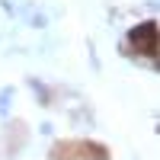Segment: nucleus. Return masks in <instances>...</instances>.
<instances>
[{
	"label": "nucleus",
	"instance_id": "obj_1",
	"mask_svg": "<svg viewBox=\"0 0 160 160\" xmlns=\"http://www.w3.org/2000/svg\"><path fill=\"white\" fill-rule=\"evenodd\" d=\"M128 42L135 45V51L154 58V55H157V22H141V26H135V29L128 32Z\"/></svg>",
	"mask_w": 160,
	"mask_h": 160
},
{
	"label": "nucleus",
	"instance_id": "obj_2",
	"mask_svg": "<svg viewBox=\"0 0 160 160\" xmlns=\"http://www.w3.org/2000/svg\"><path fill=\"white\" fill-rule=\"evenodd\" d=\"M13 99H16V90H13V87H3V90H0V115H10Z\"/></svg>",
	"mask_w": 160,
	"mask_h": 160
},
{
	"label": "nucleus",
	"instance_id": "obj_3",
	"mask_svg": "<svg viewBox=\"0 0 160 160\" xmlns=\"http://www.w3.org/2000/svg\"><path fill=\"white\" fill-rule=\"evenodd\" d=\"M29 87H32V93L38 96V102H42V106H51V99H48V90H45V83H38L35 77H29Z\"/></svg>",
	"mask_w": 160,
	"mask_h": 160
},
{
	"label": "nucleus",
	"instance_id": "obj_4",
	"mask_svg": "<svg viewBox=\"0 0 160 160\" xmlns=\"http://www.w3.org/2000/svg\"><path fill=\"white\" fill-rule=\"evenodd\" d=\"M29 26H35V29H45V26H48L45 13H29Z\"/></svg>",
	"mask_w": 160,
	"mask_h": 160
}]
</instances>
